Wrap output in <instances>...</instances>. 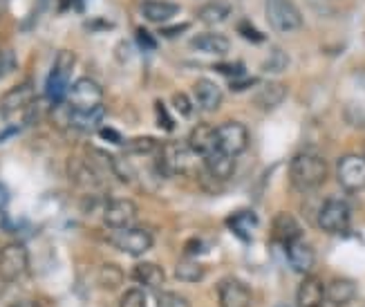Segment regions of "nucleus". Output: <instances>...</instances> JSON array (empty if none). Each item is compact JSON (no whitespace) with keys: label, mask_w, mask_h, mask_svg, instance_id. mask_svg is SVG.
Segmentation results:
<instances>
[{"label":"nucleus","mask_w":365,"mask_h":307,"mask_svg":"<svg viewBox=\"0 0 365 307\" xmlns=\"http://www.w3.org/2000/svg\"><path fill=\"white\" fill-rule=\"evenodd\" d=\"M329 166L327 161L316 153H298L289 161V180L298 191H316L325 184Z\"/></svg>","instance_id":"f257e3e1"},{"label":"nucleus","mask_w":365,"mask_h":307,"mask_svg":"<svg viewBox=\"0 0 365 307\" xmlns=\"http://www.w3.org/2000/svg\"><path fill=\"white\" fill-rule=\"evenodd\" d=\"M74 63L76 56L70 50H61L56 54V61L47 74L45 81V96L50 99L52 104H61L68 99V92H70V74L74 70Z\"/></svg>","instance_id":"f03ea898"},{"label":"nucleus","mask_w":365,"mask_h":307,"mask_svg":"<svg viewBox=\"0 0 365 307\" xmlns=\"http://www.w3.org/2000/svg\"><path fill=\"white\" fill-rule=\"evenodd\" d=\"M193 151L184 141H166L157 151V168L164 175H184L193 166Z\"/></svg>","instance_id":"7ed1b4c3"},{"label":"nucleus","mask_w":365,"mask_h":307,"mask_svg":"<svg viewBox=\"0 0 365 307\" xmlns=\"http://www.w3.org/2000/svg\"><path fill=\"white\" fill-rule=\"evenodd\" d=\"M264 14L278 34H289L303 27V14L294 5V0H264Z\"/></svg>","instance_id":"20e7f679"},{"label":"nucleus","mask_w":365,"mask_h":307,"mask_svg":"<svg viewBox=\"0 0 365 307\" xmlns=\"http://www.w3.org/2000/svg\"><path fill=\"white\" fill-rule=\"evenodd\" d=\"M316 222H319V227L325 233H331V236L347 233V229H350V222H352L350 204H347L345 200H339V198L325 200L319 216H316Z\"/></svg>","instance_id":"39448f33"},{"label":"nucleus","mask_w":365,"mask_h":307,"mask_svg":"<svg viewBox=\"0 0 365 307\" xmlns=\"http://www.w3.org/2000/svg\"><path fill=\"white\" fill-rule=\"evenodd\" d=\"M70 108L74 112H90V110H97L101 108V101H103V90L97 81L92 79H78L70 86V92H68V99Z\"/></svg>","instance_id":"423d86ee"},{"label":"nucleus","mask_w":365,"mask_h":307,"mask_svg":"<svg viewBox=\"0 0 365 307\" xmlns=\"http://www.w3.org/2000/svg\"><path fill=\"white\" fill-rule=\"evenodd\" d=\"M29 267V253L23 242H9L0 249V281L14 283L21 276H25V271Z\"/></svg>","instance_id":"0eeeda50"},{"label":"nucleus","mask_w":365,"mask_h":307,"mask_svg":"<svg viewBox=\"0 0 365 307\" xmlns=\"http://www.w3.org/2000/svg\"><path fill=\"white\" fill-rule=\"evenodd\" d=\"M108 242L115 249L128 253V256H141L153 247V236L146 229L128 227V229H117L108 236Z\"/></svg>","instance_id":"6e6552de"},{"label":"nucleus","mask_w":365,"mask_h":307,"mask_svg":"<svg viewBox=\"0 0 365 307\" xmlns=\"http://www.w3.org/2000/svg\"><path fill=\"white\" fill-rule=\"evenodd\" d=\"M336 177L339 184L350 191V193H359L365 188V155H343L336 164Z\"/></svg>","instance_id":"1a4fd4ad"},{"label":"nucleus","mask_w":365,"mask_h":307,"mask_svg":"<svg viewBox=\"0 0 365 307\" xmlns=\"http://www.w3.org/2000/svg\"><path fill=\"white\" fill-rule=\"evenodd\" d=\"M137 220V204L128 198H113L103 206V224L108 229H128Z\"/></svg>","instance_id":"9d476101"},{"label":"nucleus","mask_w":365,"mask_h":307,"mask_svg":"<svg viewBox=\"0 0 365 307\" xmlns=\"http://www.w3.org/2000/svg\"><path fill=\"white\" fill-rule=\"evenodd\" d=\"M217 139H220V151L231 157L242 155L249 149V131L240 121H225L217 126Z\"/></svg>","instance_id":"9b49d317"},{"label":"nucleus","mask_w":365,"mask_h":307,"mask_svg":"<svg viewBox=\"0 0 365 307\" xmlns=\"http://www.w3.org/2000/svg\"><path fill=\"white\" fill-rule=\"evenodd\" d=\"M188 146L197 157L206 159L213 153L220 151V139H217V128L209 124H197L188 135Z\"/></svg>","instance_id":"f8f14e48"},{"label":"nucleus","mask_w":365,"mask_h":307,"mask_svg":"<svg viewBox=\"0 0 365 307\" xmlns=\"http://www.w3.org/2000/svg\"><path fill=\"white\" fill-rule=\"evenodd\" d=\"M36 101V94H34V86L31 81H23V84L14 86L11 90H7L0 99V110L7 115H16V112H25L31 104Z\"/></svg>","instance_id":"ddd939ff"},{"label":"nucleus","mask_w":365,"mask_h":307,"mask_svg":"<svg viewBox=\"0 0 365 307\" xmlns=\"http://www.w3.org/2000/svg\"><path fill=\"white\" fill-rule=\"evenodd\" d=\"M272 236L282 247H287L289 242L303 240V224L298 222V218L294 213L280 211V213H276V218L272 222Z\"/></svg>","instance_id":"4468645a"},{"label":"nucleus","mask_w":365,"mask_h":307,"mask_svg":"<svg viewBox=\"0 0 365 307\" xmlns=\"http://www.w3.org/2000/svg\"><path fill=\"white\" fill-rule=\"evenodd\" d=\"M217 296H220V307H249L251 305V289L235 278L220 281Z\"/></svg>","instance_id":"2eb2a0df"},{"label":"nucleus","mask_w":365,"mask_h":307,"mask_svg":"<svg viewBox=\"0 0 365 307\" xmlns=\"http://www.w3.org/2000/svg\"><path fill=\"white\" fill-rule=\"evenodd\" d=\"M284 253H287V263L294 271L303 273H312L314 265H316V253H314V247L305 240H296V242H289L287 247H284Z\"/></svg>","instance_id":"dca6fc26"},{"label":"nucleus","mask_w":365,"mask_h":307,"mask_svg":"<svg viewBox=\"0 0 365 307\" xmlns=\"http://www.w3.org/2000/svg\"><path fill=\"white\" fill-rule=\"evenodd\" d=\"M325 303V283L307 273V276L300 281L298 292H296V307H321Z\"/></svg>","instance_id":"f3484780"},{"label":"nucleus","mask_w":365,"mask_h":307,"mask_svg":"<svg viewBox=\"0 0 365 307\" xmlns=\"http://www.w3.org/2000/svg\"><path fill=\"white\" fill-rule=\"evenodd\" d=\"M284 99H287V86L282 81H264L260 90L253 96V104H256L262 112H272L276 110Z\"/></svg>","instance_id":"a211bd4d"},{"label":"nucleus","mask_w":365,"mask_h":307,"mask_svg":"<svg viewBox=\"0 0 365 307\" xmlns=\"http://www.w3.org/2000/svg\"><path fill=\"white\" fill-rule=\"evenodd\" d=\"M190 47L197 52H204V54L222 56L231 50V41L225 34H220V31H200V34L190 39Z\"/></svg>","instance_id":"6ab92c4d"},{"label":"nucleus","mask_w":365,"mask_h":307,"mask_svg":"<svg viewBox=\"0 0 365 307\" xmlns=\"http://www.w3.org/2000/svg\"><path fill=\"white\" fill-rule=\"evenodd\" d=\"M356 298V283L352 278H331L325 285V301L334 307H345Z\"/></svg>","instance_id":"aec40b11"},{"label":"nucleus","mask_w":365,"mask_h":307,"mask_svg":"<svg viewBox=\"0 0 365 307\" xmlns=\"http://www.w3.org/2000/svg\"><path fill=\"white\" fill-rule=\"evenodd\" d=\"M233 171H235V157L222 151L204 159V175H209V180L213 182H227L233 175Z\"/></svg>","instance_id":"412c9836"},{"label":"nucleus","mask_w":365,"mask_h":307,"mask_svg":"<svg viewBox=\"0 0 365 307\" xmlns=\"http://www.w3.org/2000/svg\"><path fill=\"white\" fill-rule=\"evenodd\" d=\"M193 94L197 106L206 112H215L222 104V88L211 79H197L193 86Z\"/></svg>","instance_id":"4be33fe9"},{"label":"nucleus","mask_w":365,"mask_h":307,"mask_svg":"<svg viewBox=\"0 0 365 307\" xmlns=\"http://www.w3.org/2000/svg\"><path fill=\"white\" fill-rule=\"evenodd\" d=\"M227 227L233 231V236L237 240L251 242L253 233H256V227H258V218L251 208H242V211H235L227 218Z\"/></svg>","instance_id":"5701e85b"},{"label":"nucleus","mask_w":365,"mask_h":307,"mask_svg":"<svg viewBox=\"0 0 365 307\" xmlns=\"http://www.w3.org/2000/svg\"><path fill=\"white\" fill-rule=\"evenodd\" d=\"M180 9L182 7L178 3H170V0H144V3H141V16L157 25L175 19Z\"/></svg>","instance_id":"b1692460"},{"label":"nucleus","mask_w":365,"mask_h":307,"mask_svg":"<svg viewBox=\"0 0 365 307\" xmlns=\"http://www.w3.org/2000/svg\"><path fill=\"white\" fill-rule=\"evenodd\" d=\"M133 278L148 289H162V285L166 283V273L155 263H137L133 267Z\"/></svg>","instance_id":"393cba45"},{"label":"nucleus","mask_w":365,"mask_h":307,"mask_svg":"<svg viewBox=\"0 0 365 307\" xmlns=\"http://www.w3.org/2000/svg\"><path fill=\"white\" fill-rule=\"evenodd\" d=\"M70 177L74 180V184L86 186V188H94L101 182L99 171L94 168L88 159H76V157L70 159Z\"/></svg>","instance_id":"a878e982"},{"label":"nucleus","mask_w":365,"mask_h":307,"mask_svg":"<svg viewBox=\"0 0 365 307\" xmlns=\"http://www.w3.org/2000/svg\"><path fill=\"white\" fill-rule=\"evenodd\" d=\"M231 16V5L225 3V0H211L204 7L197 9V21H202L204 25H217L225 23Z\"/></svg>","instance_id":"bb28decb"},{"label":"nucleus","mask_w":365,"mask_h":307,"mask_svg":"<svg viewBox=\"0 0 365 307\" xmlns=\"http://www.w3.org/2000/svg\"><path fill=\"white\" fill-rule=\"evenodd\" d=\"M206 276V267L197 261V258L184 256L182 261L175 265V278L182 283H200Z\"/></svg>","instance_id":"cd10ccee"},{"label":"nucleus","mask_w":365,"mask_h":307,"mask_svg":"<svg viewBox=\"0 0 365 307\" xmlns=\"http://www.w3.org/2000/svg\"><path fill=\"white\" fill-rule=\"evenodd\" d=\"M103 106L97 110H90V112H74L72 117V128L81 133H99L101 121H103Z\"/></svg>","instance_id":"c85d7f7f"},{"label":"nucleus","mask_w":365,"mask_h":307,"mask_svg":"<svg viewBox=\"0 0 365 307\" xmlns=\"http://www.w3.org/2000/svg\"><path fill=\"white\" fill-rule=\"evenodd\" d=\"M97 283L108 289V292H113V289H119L121 283H123V269L115 263H103L97 271Z\"/></svg>","instance_id":"c756f323"},{"label":"nucleus","mask_w":365,"mask_h":307,"mask_svg":"<svg viewBox=\"0 0 365 307\" xmlns=\"http://www.w3.org/2000/svg\"><path fill=\"white\" fill-rule=\"evenodd\" d=\"M162 144L157 141L155 137L148 135H141V137H133L128 141H123V151L128 155H153L160 151Z\"/></svg>","instance_id":"7c9ffc66"},{"label":"nucleus","mask_w":365,"mask_h":307,"mask_svg":"<svg viewBox=\"0 0 365 307\" xmlns=\"http://www.w3.org/2000/svg\"><path fill=\"white\" fill-rule=\"evenodd\" d=\"M72 117H74V110L70 108L68 101L52 104L50 119H52V124L58 128V131H68V128H72Z\"/></svg>","instance_id":"2f4dec72"},{"label":"nucleus","mask_w":365,"mask_h":307,"mask_svg":"<svg viewBox=\"0 0 365 307\" xmlns=\"http://www.w3.org/2000/svg\"><path fill=\"white\" fill-rule=\"evenodd\" d=\"M287 66H289V56H287V52L280 50V47H274L272 54H269V59L262 63V70H264V72L280 74Z\"/></svg>","instance_id":"473e14b6"},{"label":"nucleus","mask_w":365,"mask_h":307,"mask_svg":"<svg viewBox=\"0 0 365 307\" xmlns=\"http://www.w3.org/2000/svg\"><path fill=\"white\" fill-rule=\"evenodd\" d=\"M237 34H240L245 41L253 43V45H260V43H264V41H267L264 31H260V29H258L256 25H253L249 19H242L240 23H237Z\"/></svg>","instance_id":"72a5a7b5"},{"label":"nucleus","mask_w":365,"mask_h":307,"mask_svg":"<svg viewBox=\"0 0 365 307\" xmlns=\"http://www.w3.org/2000/svg\"><path fill=\"white\" fill-rule=\"evenodd\" d=\"M213 70L220 72V74H225V76H229L231 81L247 76V68H245V63H240V61H235V63H231V61H227V63H215Z\"/></svg>","instance_id":"f704fd0d"},{"label":"nucleus","mask_w":365,"mask_h":307,"mask_svg":"<svg viewBox=\"0 0 365 307\" xmlns=\"http://www.w3.org/2000/svg\"><path fill=\"white\" fill-rule=\"evenodd\" d=\"M157 307H190V301L178 292H157Z\"/></svg>","instance_id":"c9c22d12"},{"label":"nucleus","mask_w":365,"mask_h":307,"mask_svg":"<svg viewBox=\"0 0 365 307\" xmlns=\"http://www.w3.org/2000/svg\"><path fill=\"white\" fill-rule=\"evenodd\" d=\"M155 121H157V126H160L162 131H166V133H173V131H175V119H173V117L168 115V110H166L164 101H160V99L155 101Z\"/></svg>","instance_id":"e433bc0d"},{"label":"nucleus","mask_w":365,"mask_h":307,"mask_svg":"<svg viewBox=\"0 0 365 307\" xmlns=\"http://www.w3.org/2000/svg\"><path fill=\"white\" fill-rule=\"evenodd\" d=\"M119 307H148V298H146V292L144 289H128L123 296H121V303Z\"/></svg>","instance_id":"4c0bfd02"},{"label":"nucleus","mask_w":365,"mask_h":307,"mask_svg":"<svg viewBox=\"0 0 365 307\" xmlns=\"http://www.w3.org/2000/svg\"><path fill=\"white\" fill-rule=\"evenodd\" d=\"M173 108H175L182 117H193V112H195V106H193V101H190V96L186 92L173 94Z\"/></svg>","instance_id":"58836bf2"},{"label":"nucleus","mask_w":365,"mask_h":307,"mask_svg":"<svg viewBox=\"0 0 365 307\" xmlns=\"http://www.w3.org/2000/svg\"><path fill=\"white\" fill-rule=\"evenodd\" d=\"M135 41H137L139 47H144V50H157V41H155V36L150 34L148 29H144V27H137V29H135Z\"/></svg>","instance_id":"ea45409f"},{"label":"nucleus","mask_w":365,"mask_h":307,"mask_svg":"<svg viewBox=\"0 0 365 307\" xmlns=\"http://www.w3.org/2000/svg\"><path fill=\"white\" fill-rule=\"evenodd\" d=\"M251 86H256V79L242 76V79H233V81H229V88H231L233 92H242V90H249Z\"/></svg>","instance_id":"a19ab883"},{"label":"nucleus","mask_w":365,"mask_h":307,"mask_svg":"<svg viewBox=\"0 0 365 307\" xmlns=\"http://www.w3.org/2000/svg\"><path fill=\"white\" fill-rule=\"evenodd\" d=\"M101 139H106V141H110V144H123V139H121V135L117 133V131H113V128H108V126H101L99 128V133H97Z\"/></svg>","instance_id":"79ce46f5"},{"label":"nucleus","mask_w":365,"mask_h":307,"mask_svg":"<svg viewBox=\"0 0 365 307\" xmlns=\"http://www.w3.org/2000/svg\"><path fill=\"white\" fill-rule=\"evenodd\" d=\"M206 251V245L202 240H190L188 245H186V249H184V253L188 256V258H197L200 253H204Z\"/></svg>","instance_id":"37998d69"},{"label":"nucleus","mask_w":365,"mask_h":307,"mask_svg":"<svg viewBox=\"0 0 365 307\" xmlns=\"http://www.w3.org/2000/svg\"><path fill=\"white\" fill-rule=\"evenodd\" d=\"M188 27H190L188 23L178 25V27H162V29H160V34H162V36H166V39H178L180 34H184V31H186Z\"/></svg>","instance_id":"c03bdc74"},{"label":"nucleus","mask_w":365,"mask_h":307,"mask_svg":"<svg viewBox=\"0 0 365 307\" xmlns=\"http://www.w3.org/2000/svg\"><path fill=\"white\" fill-rule=\"evenodd\" d=\"M83 0H58V11H68V9H83Z\"/></svg>","instance_id":"a18cd8bd"},{"label":"nucleus","mask_w":365,"mask_h":307,"mask_svg":"<svg viewBox=\"0 0 365 307\" xmlns=\"http://www.w3.org/2000/svg\"><path fill=\"white\" fill-rule=\"evenodd\" d=\"M106 19H92L90 23H86V27L88 29H110V27H113V25H110V23H103Z\"/></svg>","instance_id":"49530a36"},{"label":"nucleus","mask_w":365,"mask_h":307,"mask_svg":"<svg viewBox=\"0 0 365 307\" xmlns=\"http://www.w3.org/2000/svg\"><path fill=\"white\" fill-rule=\"evenodd\" d=\"M7 202H9V191H7L5 184H0V211L7 206Z\"/></svg>","instance_id":"de8ad7c7"},{"label":"nucleus","mask_w":365,"mask_h":307,"mask_svg":"<svg viewBox=\"0 0 365 307\" xmlns=\"http://www.w3.org/2000/svg\"><path fill=\"white\" fill-rule=\"evenodd\" d=\"M9 307H41V305L34 303V301H19V303H14V305H9Z\"/></svg>","instance_id":"09e8293b"},{"label":"nucleus","mask_w":365,"mask_h":307,"mask_svg":"<svg viewBox=\"0 0 365 307\" xmlns=\"http://www.w3.org/2000/svg\"><path fill=\"white\" fill-rule=\"evenodd\" d=\"M3 135H5V112L0 110V139H3Z\"/></svg>","instance_id":"8fccbe9b"},{"label":"nucleus","mask_w":365,"mask_h":307,"mask_svg":"<svg viewBox=\"0 0 365 307\" xmlns=\"http://www.w3.org/2000/svg\"><path fill=\"white\" fill-rule=\"evenodd\" d=\"M0 70H3V52H0Z\"/></svg>","instance_id":"3c124183"},{"label":"nucleus","mask_w":365,"mask_h":307,"mask_svg":"<svg viewBox=\"0 0 365 307\" xmlns=\"http://www.w3.org/2000/svg\"><path fill=\"white\" fill-rule=\"evenodd\" d=\"M321 307H334V305H329V303H327V301H325V303H323V305H321Z\"/></svg>","instance_id":"603ef678"},{"label":"nucleus","mask_w":365,"mask_h":307,"mask_svg":"<svg viewBox=\"0 0 365 307\" xmlns=\"http://www.w3.org/2000/svg\"><path fill=\"white\" fill-rule=\"evenodd\" d=\"M278 307H284V305H278Z\"/></svg>","instance_id":"864d4df0"}]
</instances>
